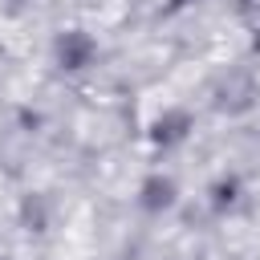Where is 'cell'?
Listing matches in <instances>:
<instances>
[{"instance_id": "6da1fadb", "label": "cell", "mask_w": 260, "mask_h": 260, "mask_svg": "<svg viewBox=\"0 0 260 260\" xmlns=\"http://www.w3.org/2000/svg\"><path fill=\"white\" fill-rule=\"evenodd\" d=\"M171 191H175V187H171L167 179H154V183H146V195H150L146 203H150V207H158V203L167 207V203H171Z\"/></svg>"}]
</instances>
